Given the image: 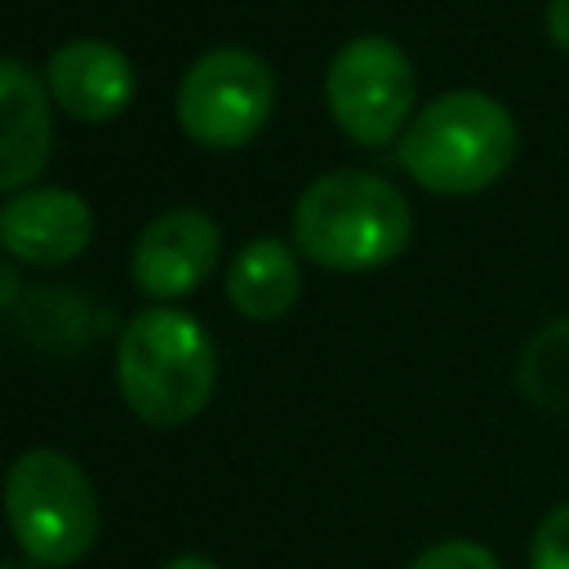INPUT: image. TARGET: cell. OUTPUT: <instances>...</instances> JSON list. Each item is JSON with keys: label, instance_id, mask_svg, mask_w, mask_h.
<instances>
[{"label": "cell", "instance_id": "1", "mask_svg": "<svg viewBox=\"0 0 569 569\" xmlns=\"http://www.w3.org/2000/svg\"><path fill=\"white\" fill-rule=\"evenodd\" d=\"M116 382L133 418L147 427H187L218 382V351L209 329L178 307H147L129 316L116 342Z\"/></svg>", "mask_w": 569, "mask_h": 569}, {"label": "cell", "instance_id": "2", "mask_svg": "<svg viewBox=\"0 0 569 569\" xmlns=\"http://www.w3.org/2000/svg\"><path fill=\"white\" fill-rule=\"evenodd\" d=\"M396 156L418 187L471 196L493 187L516 160V120L498 98L480 89H453L413 111Z\"/></svg>", "mask_w": 569, "mask_h": 569}, {"label": "cell", "instance_id": "3", "mask_svg": "<svg viewBox=\"0 0 569 569\" xmlns=\"http://www.w3.org/2000/svg\"><path fill=\"white\" fill-rule=\"evenodd\" d=\"M409 231L413 213L400 187L365 169L325 173L293 204V244L329 271H373L409 244Z\"/></svg>", "mask_w": 569, "mask_h": 569}, {"label": "cell", "instance_id": "4", "mask_svg": "<svg viewBox=\"0 0 569 569\" xmlns=\"http://www.w3.org/2000/svg\"><path fill=\"white\" fill-rule=\"evenodd\" d=\"M4 520L18 551L40 569H67L98 542V493L62 449H27L4 476Z\"/></svg>", "mask_w": 569, "mask_h": 569}, {"label": "cell", "instance_id": "5", "mask_svg": "<svg viewBox=\"0 0 569 569\" xmlns=\"http://www.w3.org/2000/svg\"><path fill=\"white\" fill-rule=\"evenodd\" d=\"M271 107H276V76L267 58L240 44L200 53L182 71L178 98H173L182 133L213 151L244 147L267 124Z\"/></svg>", "mask_w": 569, "mask_h": 569}, {"label": "cell", "instance_id": "6", "mask_svg": "<svg viewBox=\"0 0 569 569\" xmlns=\"http://www.w3.org/2000/svg\"><path fill=\"white\" fill-rule=\"evenodd\" d=\"M418 98L409 53L387 36H351L329 71L325 102L333 124L360 147H387L409 129V111Z\"/></svg>", "mask_w": 569, "mask_h": 569}, {"label": "cell", "instance_id": "7", "mask_svg": "<svg viewBox=\"0 0 569 569\" xmlns=\"http://www.w3.org/2000/svg\"><path fill=\"white\" fill-rule=\"evenodd\" d=\"M218 249L222 231L204 209H164L138 231L129 271L147 298L169 302L209 280Z\"/></svg>", "mask_w": 569, "mask_h": 569}, {"label": "cell", "instance_id": "8", "mask_svg": "<svg viewBox=\"0 0 569 569\" xmlns=\"http://www.w3.org/2000/svg\"><path fill=\"white\" fill-rule=\"evenodd\" d=\"M93 240V209L67 187H27L0 204V249L18 262L58 267Z\"/></svg>", "mask_w": 569, "mask_h": 569}, {"label": "cell", "instance_id": "9", "mask_svg": "<svg viewBox=\"0 0 569 569\" xmlns=\"http://www.w3.org/2000/svg\"><path fill=\"white\" fill-rule=\"evenodd\" d=\"M44 84L67 116L89 120V124L116 120L138 93L133 62L116 44L93 40V36L58 44L44 62Z\"/></svg>", "mask_w": 569, "mask_h": 569}, {"label": "cell", "instance_id": "10", "mask_svg": "<svg viewBox=\"0 0 569 569\" xmlns=\"http://www.w3.org/2000/svg\"><path fill=\"white\" fill-rule=\"evenodd\" d=\"M49 147L53 116L40 76L18 58H0V191H27L49 164Z\"/></svg>", "mask_w": 569, "mask_h": 569}, {"label": "cell", "instance_id": "11", "mask_svg": "<svg viewBox=\"0 0 569 569\" xmlns=\"http://www.w3.org/2000/svg\"><path fill=\"white\" fill-rule=\"evenodd\" d=\"M302 289V271L298 258L284 240L276 236H258L249 240L231 267H227V298L244 320H280Z\"/></svg>", "mask_w": 569, "mask_h": 569}, {"label": "cell", "instance_id": "12", "mask_svg": "<svg viewBox=\"0 0 569 569\" xmlns=\"http://www.w3.org/2000/svg\"><path fill=\"white\" fill-rule=\"evenodd\" d=\"M520 396L556 418H569V316L542 325L516 360Z\"/></svg>", "mask_w": 569, "mask_h": 569}, {"label": "cell", "instance_id": "13", "mask_svg": "<svg viewBox=\"0 0 569 569\" xmlns=\"http://www.w3.org/2000/svg\"><path fill=\"white\" fill-rule=\"evenodd\" d=\"M529 569H569V502L538 520L529 538Z\"/></svg>", "mask_w": 569, "mask_h": 569}, {"label": "cell", "instance_id": "14", "mask_svg": "<svg viewBox=\"0 0 569 569\" xmlns=\"http://www.w3.org/2000/svg\"><path fill=\"white\" fill-rule=\"evenodd\" d=\"M405 569H502V565H498V556L485 542L445 538V542H431L427 551H418Z\"/></svg>", "mask_w": 569, "mask_h": 569}, {"label": "cell", "instance_id": "15", "mask_svg": "<svg viewBox=\"0 0 569 569\" xmlns=\"http://www.w3.org/2000/svg\"><path fill=\"white\" fill-rule=\"evenodd\" d=\"M547 36L556 49L569 53V0H551L547 4Z\"/></svg>", "mask_w": 569, "mask_h": 569}, {"label": "cell", "instance_id": "16", "mask_svg": "<svg viewBox=\"0 0 569 569\" xmlns=\"http://www.w3.org/2000/svg\"><path fill=\"white\" fill-rule=\"evenodd\" d=\"M160 569H218V565H213V560H204V556H191V551H187V556H173V560H164Z\"/></svg>", "mask_w": 569, "mask_h": 569}, {"label": "cell", "instance_id": "17", "mask_svg": "<svg viewBox=\"0 0 569 569\" xmlns=\"http://www.w3.org/2000/svg\"><path fill=\"white\" fill-rule=\"evenodd\" d=\"M0 569H40V565H31V560H0Z\"/></svg>", "mask_w": 569, "mask_h": 569}]
</instances>
